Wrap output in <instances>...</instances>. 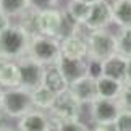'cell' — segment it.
Masks as SVG:
<instances>
[{
	"mask_svg": "<svg viewBox=\"0 0 131 131\" xmlns=\"http://www.w3.org/2000/svg\"><path fill=\"white\" fill-rule=\"evenodd\" d=\"M125 81H131V57H128V63H126V79Z\"/></svg>",
	"mask_w": 131,
	"mask_h": 131,
	"instance_id": "cell-30",
	"label": "cell"
},
{
	"mask_svg": "<svg viewBox=\"0 0 131 131\" xmlns=\"http://www.w3.org/2000/svg\"><path fill=\"white\" fill-rule=\"evenodd\" d=\"M31 97H32V105L34 108L39 110H47L53 105L55 99H57V94L52 92L49 88H45L44 84H41L39 88H36L34 91H31Z\"/></svg>",
	"mask_w": 131,
	"mask_h": 131,
	"instance_id": "cell-19",
	"label": "cell"
},
{
	"mask_svg": "<svg viewBox=\"0 0 131 131\" xmlns=\"http://www.w3.org/2000/svg\"><path fill=\"white\" fill-rule=\"evenodd\" d=\"M86 42H88V58H95L104 62L110 55L117 53V36L107 29L88 31Z\"/></svg>",
	"mask_w": 131,
	"mask_h": 131,
	"instance_id": "cell-3",
	"label": "cell"
},
{
	"mask_svg": "<svg viewBox=\"0 0 131 131\" xmlns=\"http://www.w3.org/2000/svg\"><path fill=\"white\" fill-rule=\"evenodd\" d=\"M10 24H12V23H10V16H8V15H5L2 10H0V32H3Z\"/></svg>",
	"mask_w": 131,
	"mask_h": 131,
	"instance_id": "cell-28",
	"label": "cell"
},
{
	"mask_svg": "<svg viewBox=\"0 0 131 131\" xmlns=\"http://www.w3.org/2000/svg\"><path fill=\"white\" fill-rule=\"evenodd\" d=\"M42 84L55 94H62L65 91H68V88H70V83L67 81V78L63 76V73L60 71V68L57 65H49V67H45L44 83Z\"/></svg>",
	"mask_w": 131,
	"mask_h": 131,
	"instance_id": "cell-16",
	"label": "cell"
},
{
	"mask_svg": "<svg viewBox=\"0 0 131 131\" xmlns=\"http://www.w3.org/2000/svg\"><path fill=\"white\" fill-rule=\"evenodd\" d=\"M60 0H29V8L34 12L41 10H49V8H57Z\"/></svg>",
	"mask_w": 131,
	"mask_h": 131,
	"instance_id": "cell-27",
	"label": "cell"
},
{
	"mask_svg": "<svg viewBox=\"0 0 131 131\" xmlns=\"http://www.w3.org/2000/svg\"><path fill=\"white\" fill-rule=\"evenodd\" d=\"M86 74L92 78H100L104 74V62L95 58H86Z\"/></svg>",
	"mask_w": 131,
	"mask_h": 131,
	"instance_id": "cell-25",
	"label": "cell"
},
{
	"mask_svg": "<svg viewBox=\"0 0 131 131\" xmlns=\"http://www.w3.org/2000/svg\"><path fill=\"white\" fill-rule=\"evenodd\" d=\"M26 55L41 62L45 67L57 65L60 57H62L60 39L52 36H44V34H34V36H31V42H29Z\"/></svg>",
	"mask_w": 131,
	"mask_h": 131,
	"instance_id": "cell-2",
	"label": "cell"
},
{
	"mask_svg": "<svg viewBox=\"0 0 131 131\" xmlns=\"http://www.w3.org/2000/svg\"><path fill=\"white\" fill-rule=\"evenodd\" d=\"M0 10L10 18L23 16L29 10V0H0Z\"/></svg>",
	"mask_w": 131,
	"mask_h": 131,
	"instance_id": "cell-21",
	"label": "cell"
},
{
	"mask_svg": "<svg viewBox=\"0 0 131 131\" xmlns=\"http://www.w3.org/2000/svg\"><path fill=\"white\" fill-rule=\"evenodd\" d=\"M117 52L125 57H131V26L120 28V32L117 34Z\"/></svg>",
	"mask_w": 131,
	"mask_h": 131,
	"instance_id": "cell-22",
	"label": "cell"
},
{
	"mask_svg": "<svg viewBox=\"0 0 131 131\" xmlns=\"http://www.w3.org/2000/svg\"><path fill=\"white\" fill-rule=\"evenodd\" d=\"M32 108H34V105H32L31 91L24 89L21 86L5 89L3 102H2V112L8 118H19Z\"/></svg>",
	"mask_w": 131,
	"mask_h": 131,
	"instance_id": "cell-4",
	"label": "cell"
},
{
	"mask_svg": "<svg viewBox=\"0 0 131 131\" xmlns=\"http://www.w3.org/2000/svg\"><path fill=\"white\" fill-rule=\"evenodd\" d=\"M113 125L117 128V131H131V110L122 108L118 117L115 118Z\"/></svg>",
	"mask_w": 131,
	"mask_h": 131,
	"instance_id": "cell-24",
	"label": "cell"
},
{
	"mask_svg": "<svg viewBox=\"0 0 131 131\" xmlns=\"http://www.w3.org/2000/svg\"><path fill=\"white\" fill-rule=\"evenodd\" d=\"M55 131H91V128L81 120H67L55 125Z\"/></svg>",
	"mask_w": 131,
	"mask_h": 131,
	"instance_id": "cell-23",
	"label": "cell"
},
{
	"mask_svg": "<svg viewBox=\"0 0 131 131\" xmlns=\"http://www.w3.org/2000/svg\"><path fill=\"white\" fill-rule=\"evenodd\" d=\"M81 108H83V104L68 89L62 94H57V99H55L52 107L47 110V113H49V118L52 122V125L55 126L60 122L79 120V117H81Z\"/></svg>",
	"mask_w": 131,
	"mask_h": 131,
	"instance_id": "cell-5",
	"label": "cell"
},
{
	"mask_svg": "<svg viewBox=\"0 0 131 131\" xmlns=\"http://www.w3.org/2000/svg\"><path fill=\"white\" fill-rule=\"evenodd\" d=\"M60 50H62V57H67V58H78V60L88 58L86 36L73 34V36L62 39L60 41Z\"/></svg>",
	"mask_w": 131,
	"mask_h": 131,
	"instance_id": "cell-12",
	"label": "cell"
},
{
	"mask_svg": "<svg viewBox=\"0 0 131 131\" xmlns=\"http://www.w3.org/2000/svg\"><path fill=\"white\" fill-rule=\"evenodd\" d=\"M113 23L112 16V3L107 0H97L91 3V12L88 19L84 21L83 28L88 31H95V29H107L108 24Z\"/></svg>",
	"mask_w": 131,
	"mask_h": 131,
	"instance_id": "cell-9",
	"label": "cell"
},
{
	"mask_svg": "<svg viewBox=\"0 0 131 131\" xmlns=\"http://www.w3.org/2000/svg\"><path fill=\"white\" fill-rule=\"evenodd\" d=\"M91 131H117L113 123L108 125H94V128H91Z\"/></svg>",
	"mask_w": 131,
	"mask_h": 131,
	"instance_id": "cell-29",
	"label": "cell"
},
{
	"mask_svg": "<svg viewBox=\"0 0 131 131\" xmlns=\"http://www.w3.org/2000/svg\"><path fill=\"white\" fill-rule=\"evenodd\" d=\"M0 86L5 89L19 86V71L16 60L0 57Z\"/></svg>",
	"mask_w": 131,
	"mask_h": 131,
	"instance_id": "cell-15",
	"label": "cell"
},
{
	"mask_svg": "<svg viewBox=\"0 0 131 131\" xmlns=\"http://www.w3.org/2000/svg\"><path fill=\"white\" fill-rule=\"evenodd\" d=\"M84 2H88V3H94V2H97V0H84Z\"/></svg>",
	"mask_w": 131,
	"mask_h": 131,
	"instance_id": "cell-34",
	"label": "cell"
},
{
	"mask_svg": "<svg viewBox=\"0 0 131 131\" xmlns=\"http://www.w3.org/2000/svg\"><path fill=\"white\" fill-rule=\"evenodd\" d=\"M3 92H5V88L0 86V110H2V102H3Z\"/></svg>",
	"mask_w": 131,
	"mask_h": 131,
	"instance_id": "cell-32",
	"label": "cell"
},
{
	"mask_svg": "<svg viewBox=\"0 0 131 131\" xmlns=\"http://www.w3.org/2000/svg\"><path fill=\"white\" fill-rule=\"evenodd\" d=\"M18 63V71H19V86L28 89V91H34L44 83V73H45V65L41 62L31 58L29 55L16 60Z\"/></svg>",
	"mask_w": 131,
	"mask_h": 131,
	"instance_id": "cell-6",
	"label": "cell"
},
{
	"mask_svg": "<svg viewBox=\"0 0 131 131\" xmlns=\"http://www.w3.org/2000/svg\"><path fill=\"white\" fill-rule=\"evenodd\" d=\"M57 67L60 68V71L63 73V76L67 78L68 83L76 81L78 78H81L86 74V58L78 60V58H67V57H60Z\"/></svg>",
	"mask_w": 131,
	"mask_h": 131,
	"instance_id": "cell-14",
	"label": "cell"
},
{
	"mask_svg": "<svg viewBox=\"0 0 131 131\" xmlns=\"http://www.w3.org/2000/svg\"><path fill=\"white\" fill-rule=\"evenodd\" d=\"M68 89L83 105H89L97 99V83H95V78L89 74H84L76 81L70 83Z\"/></svg>",
	"mask_w": 131,
	"mask_h": 131,
	"instance_id": "cell-11",
	"label": "cell"
},
{
	"mask_svg": "<svg viewBox=\"0 0 131 131\" xmlns=\"http://www.w3.org/2000/svg\"><path fill=\"white\" fill-rule=\"evenodd\" d=\"M97 83V97L100 99H117L118 100V95L122 92V88H123V83L122 81H117L113 78H108L102 74L100 78L95 79Z\"/></svg>",
	"mask_w": 131,
	"mask_h": 131,
	"instance_id": "cell-17",
	"label": "cell"
},
{
	"mask_svg": "<svg viewBox=\"0 0 131 131\" xmlns=\"http://www.w3.org/2000/svg\"><path fill=\"white\" fill-rule=\"evenodd\" d=\"M113 23L120 28L131 26V0H113L112 3Z\"/></svg>",
	"mask_w": 131,
	"mask_h": 131,
	"instance_id": "cell-18",
	"label": "cell"
},
{
	"mask_svg": "<svg viewBox=\"0 0 131 131\" xmlns=\"http://www.w3.org/2000/svg\"><path fill=\"white\" fill-rule=\"evenodd\" d=\"M118 102L122 105V108H128L131 110V81H125L122 92L118 95Z\"/></svg>",
	"mask_w": 131,
	"mask_h": 131,
	"instance_id": "cell-26",
	"label": "cell"
},
{
	"mask_svg": "<svg viewBox=\"0 0 131 131\" xmlns=\"http://www.w3.org/2000/svg\"><path fill=\"white\" fill-rule=\"evenodd\" d=\"M31 34L21 24H10L3 32H0V57L18 60L28 53Z\"/></svg>",
	"mask_w": 131,
	"mask_h": 131,
	"instance_id": "cell-1",
	"label": "cell"
},
{
	"mask_svg": "<svg viewBox=\"0 0 131 131\" xmlns=\"http://www.w3.org/2000/svg\"><path fill=\"white\" fill-rule=\"evenodd\" d=\"M60 24H62V10L49 8V10L34 12V28H36V34L57 37L58 31H60Z\"/></svg>",
	"mask_w": 131,
	"mask_h": 131,
	"instance_id": "cell-8",
	"label": "cell"
},
{
	"mask_svg": "<svg viewBox=\"0 0 131 131\" xmlns=\"http://www.w3.org/2000/svg\"><path fill=\"white\" fill-rule=\"evenodd\" d=\"M126 63H128V57H125V55L118 52L110 55L108 58L104 60V74L125 83V79H126Z\"/></svg>",
	"mask_w": 131,
	"mask_h": 131,
	"instance_id": "cell-13",
	"label": "cell"
},
{
	"mask_svg": "<svg viewBox=\"0 0 131 131\" xmlns=\"http://www.w3.org/2000/svg\"><path fill=\"white\" fill-rule=\"evenodd\" d=\"M0 131H13V129H10V128H7V126H0Z\"/></svg>",
	"mask_w": 131,
	"mask_h": 131,
	"instance_id": "cell-33",
	"label": "cell"
},
{
	"mask_svg": "<svg viewBox=\"0 0 131 131\" xmlns=\"http://www.w3.org/2000/svg\"><path fill=\"white\" fill-rule=\"evenodd\" d=\"M91 107V118H92L94 125H108L113 123L115 118L118 117L122 105L117 99H100L97 97L92 104H89Z\"/></svg>",
	"mask_w": 131,
	"mask_h": 131,
	"instance_id": "cell-7",
	"label": "cell"
},
{
	"mask_svg": "<svg viewBox=\"0 0 131 131\" xmlns=\"http://www.w3.org/2000/svg\"><path fill=\"white\" fill-rule=\"evenodd\" d=\"M53 125L45 110L32 108L18 118V131H52Z\"/></svg>",
	"mask_w": 131,
	"mask_h": 131,
	"instance_id": "cell-10",
	"label": "cell"
},
{
	"mask_svg": "<svg viewBox=\"0 0 131 131\" xmlns=\"http://www.w3.org/2000/svg\"><path fill=\"white\" fill-rule=\"evenodd\" d=\"M65 10H67L68 15H70V16H71L76 23L84 24V21L88 19L89 12H91V3L84 2V0H70Z\"/></svg>",
	"mask_w": 131,
	"mask_h": 131,
	"instance_id": "cell-20",
	"label": "cell"
},
{
	"mask_svg": "<svg viewBox=\"0 0 131 131\" xmlns=\"http://www.w3.org/2000/svg\"><path fill=\"white\" fill-rule=\"evenodd\" d=\"M5 118H8V117H7V115H5V113L2 112V110H0V126H5V125H3Z\"/></svg>",
	"mask_w": 131,
	"mask_h": 131,
	"instance_id": "cell-31",
	"label": "cell"
}]
</instances>
